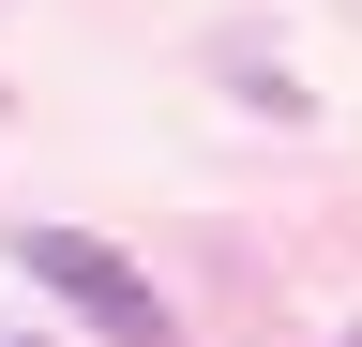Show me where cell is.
<instances>
[{"mask_svg": "<svg viewBox=\"0 0 362 347\" xmlns=\"http://www.w3.org/2000/svg\"><path fill=\"white\" fill-rule=\"evenodd\" d=\"M16 272H30L45 302H76L106 347H181V317L151 302V272H136V257H106L90 227H30V242H16Z\"/></svg>", "mask_w": 362, "mask_h": 347, "instance_id": "obj_1", "label": "cell"}]
</instances>
